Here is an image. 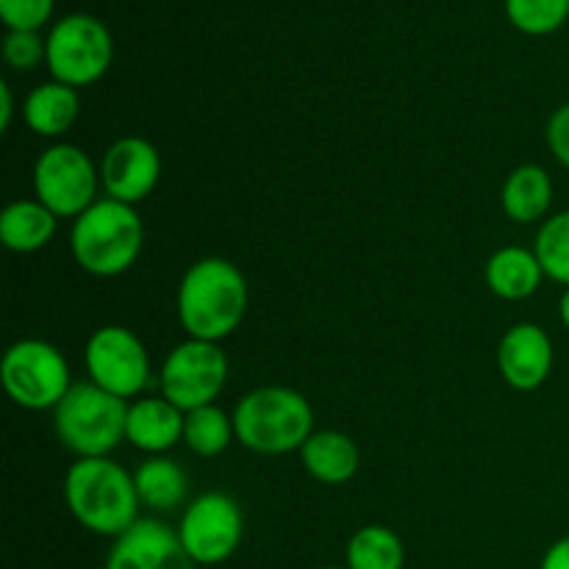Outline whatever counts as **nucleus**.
Listing matches in <instances>:
<instances>
[{"mask_svg":"<svg viewBox=\"0 0 569 569\" xmlns=\"http://www.w3.org/2000/svg\"><path fill=\"white\" fill-rule=\"evenodd\" d=\"M248 315V278L233 261L209 256L183 272L178 320L189 339L217 342L231 337Z\"/></svg>","mask_w":569,"mask_h":569,"instance_id":"obj_1","label":"nucleus"},{"mask_svg":"<svg viewBox=\"0 0 569 569\" xmlns=\"http://www.w3.org/2000/svg\"><path fill=\"white\" fill-rule=\"evenodd\" d=\"M64 500L87 531L111 539L137 526L142 509L133 476L109 456L78 459L64 476Z\"/></svg>","mask_w":569,"mask_h":569,"instance_id":"obj_2","label":"nucleus"},{"mask_svg":"<svg viewBox=\"0 0 569 569\" xmlns=\"http://www.w3.org/2000/svg\"><path fill=\"white\" fill-rule=\"evenodd\" d=\"M233 431L239 445L253 453H300L315 433V409L298 389L259 387L233 409Z\"/></svg>","mask_w":569,"mask_h":569,"instance_id":"obj_3","label":"nucleus"},{"mask_svg":"<svg viewBox=\"0 0 569 569\" xmlns=\"http://www.w3.org/2000/svg\"><path fill=\"white\" fill-rule=\"evenodd\" d=\"M144 244V228L137 209L120 200L100 198L89 206L70 231V248L78 267L89 276L117 278L137 264Z\"/></svg>","mask_w":569,"mask_h":569,"instance_id":"obj_4","label":"nucleus"},{"mask_svg":"<svg viewBox=\"0 0 569 569\" xmlns=\"http://www.w3.org/2000/svg\"><path fill=\"white\" fill-rule=\"evenodd\" d=\"M128 400L106 392L98 383H72L53 409V428L61 448L78 459H106L126 442Z\"/></svg>","mask_w":569,"mask_h":569,"instance_id":"obj_5","label":"nucleus"},{"mask_svg":"<svg viewBox=\"0 0 569 569\" xmlns=\"http://www.w3.org/2000/svg\"><path fill=\"white\" fill-rule=\"evenodd\" d=\"M44 39H48L44 64H48L50 76L53 81L67 83L72 89L98 83L114 61L111 31L106 28V22L92 14H83V11L61 17Z\"/></svg>","mask_w":569,"mask_h":569,"instance_id":"obj_6","label":"nucleus"},{"mask_svg":"<svg viewBox=\"0 0 569 569\" xmlns=\"http://www.w3.org/2000/svg\"><path fill=\"white\" fill-rule=\"evenodd\" d=\"M0 381L11 403L28 411L56 409L72 387L70 365L61 350L42 339L9 345L0 361Z\"/></svg>","mask_w":569,"mask_h":569,"instance_id":"obj_7","label":"nucleus"},{"mask_svg":"<svg viewBox=\"0 0 569 569\" xmlns=\"http://www.w3.org/2000/svg\"><path fill=\"white\" fill-rule=\"evenodd\" d=\"M100 170L78 144H50L33 164V194L59 220H78L98 203Z\"/></svg>","mask_w":569,"mask_h":569,"instance_id":"obj_8","label":"nucleus"},{"mask_svg":"<svg viewBox=\"0 0 569 569\" xmlns=\"http://www.w3.org/2000/svg\"><path fill=\"white\" fill-rule=\"evenodd\" d=\"M228 383V356L217 342L187 339L167 353L159 372L161 398L189 415L217 403Z\"/></svg>","mask_w":569,"mask_h":569,"instance_id":"obj_9","label":"nucleus"},{"mask_svg":"<svg viewBox=\"0 0 569 569\" xmlns=\"http://www.w3.org/2000/svg\"><path fill=\"white\" fill-rule=\"evenodd\" d=\"M176 531L194 565L214 567L231 559L242 545L244 517L231 495L206 492L183 509Z\"/></svg>","mask_w":569,"mask_h":569,"instance_id":"obj_10","label":"nucleus"},{"mask_svg":"<svg viewBox=\"0 0 569 569\" xmlns=\"http://www.w3.org/2000/svg\"><path fill=\"white\" fill-rule=\"evenodd\" d=\"M89 381L117 398H139L150 383V356L142 339L126 326H103L83 350Z\"/></svg>","mask_w":569,"mask_h":569,"instance_id":"obj_11","label":"nucleus"},{"mask_svg":"<svg viewBox=\"0 0 569 569\" xmlns=\"http://www.w3.org/2000/svg\"><path fill=\"white\" fill-rule=\"evenodd\" d=\"M161 178V156L153 142L142 137H122L100 161V187L106 198L137 206L156 189Z\"/></svg>","mask_w":569,"mask_h":569,"instance_id":"obj_12","label":"nucleus"},{"mask_svg":"<svg viewBox=\"0 0 569 569\" xmlns=\"http://www.w3.org/2000/svg\"><path fill=\"white\" fill-rule=\"evenodd\" d=\"M176 528L161 520H139L114 539L106 569H194Z\"/></svg>","mask_w":569,"mask_h":569,"instance_id":"obj_13","label":"nucleus"},{"mask_svg":"<svg viewBox=\"0 0 569 569\" xmlns=\"http://www.w3.org/2000/svg\"><path fill=\"white\" fill-rule=\"evenodd\" d=\"M553 339L537 322H517L498 345V370L517 392H533L553 372Z\"/></svg>","mask_w":569,"mask_h":569,"instance_id":"obj_14","label":"nucleus"},{"mask_svg":"<svg viewBox=\"0 0 569 569\" xmlns=\"http://www.w3.org/2000/svg\"><path fill=\"white\" fill-rule=\"evenodd\" d=\"M183 415L167 398H139L128 403L126 442L150 456H164L183 442Z\"/></svg>","mask_w":569,"mask_h":569,"instance_id":"obj_15","label":"nucleus"},{"mask_svg":"<svg viewBox=\"0 0 569 569\" xmlns=\"http://www.w3.org/2000/svg\"><path fill=\"white\" fill-rule=\"evenodd\" d=\"M300 461L315 481L328 483V487H342L359 472L361 453L359 445L348 433L315 431L309 442L300 448Z\"/></svg>","mask_w":569,"mask_h":569,"instance_id":"obj_16","label":"nucleus"},{"mask_svg":"<svg viewBox=\"0 0 569 569\" xmlns=\"http://www.w3.org/2000/svg\"><path fill=\"white\" fill-rule=\"evenodd\" d=\"M78 111H81L78 89L61 81H48L28 92L22 103V120L37 137L56 139L76 126Z\"/></svg>","mask_w":569,"mask_h":569,"instance_id":"obj_17","label":"nucleus"},{"mask_svg":"<svg viewBox=\"0 0 569 569\" xmlns=\"http://www.w3.org/2000/svg\"><path fill=\"white\" fill-rule=\"evenodd\" d=\"M550 203H553V178L545 167L522 164L506 178L500 206L511 222L520 226L539 222L550 211Z\"/></svg>","mask_w":569,"mask_h":569,"instance_id":"obj_18","label":"nucleus"},{"mask_svg":"<svg viewBox=\"0 0 569 569\" xmlns=\"http://www.w3.org/2000/svg\"><path fill=\"white\" fill-rule=\"evenodd\" d=\"M487 287L503 300H528L542 287L545 270L537 253L528 248H500L487 261Z\"/></svg>","mask_w":569,"mask_h":569,"instance_id":"obj_19","label":"nucleus"},{"mask_svg":"<svg viewBox=\"0 0 569 569\" xmlns=\"http://www.w3.org/2000/svg\"><path fill=\"white\" fill-rule=\"evenodd\" d=\"M59 217L33 200H14L0 214V242L11 253H37L56 237Z\"/></svg>","mask_w":569,"mask_h":569,"instance_id":"obj_20","label":"nucleus"},{"mask_svg":"<svg viewBox=\"0 0 569 569\" xmlns=\"http://www.w3.org/2000/svg\"><path fill=\"white\" fill-rule=\"evenodd\" d=\"M139 503L153 511H172L187 500L189 478L178 461L167 456H150L133 472Z\"/></svg>","mask_w":569,"mask_h":569,"instance_id":"obj_21","label":"nucleus"},{"mask_svg":"<svg viewBox=\"0 0 569 569\" xmlns=\"http://www.w3.org/2000/svg\"><path fill=\"white\" fill-rule=\"evenodd\" d=\"M348 569H403L406 548L387 526H365L350 537L345 550Z\"/></svg>","mask_w":569,"mask_h":569,"instance_id":"obj_22","label":"nucleus"},{"mask_svg":"<svg viewBox=\"0 0 569 569\" xmlns=\"http://www.w3.org/2000/svg\"><path fill=\"white\" fill-rule=\"evenodd\" d=\"M231 439H237L233 417H228L217 403L189 411L183 420V445L200 459H214L226 453Z\"/></svg>","mask_w":569,"mask_h":569,"instance_id":"obj_23","label":"nucleus"},{"mask_svg":"<svg viewBox=\"0 0 569 569\" xmlns=\"http://www.w3.org/2000/svg\"><path fill=\"white\" fill-rule=\"evenodd\" d=\"M533 253L542 264L545 278L569 287V209L542 222L537 242H533Z\"/></svg>","mask_w":569,"mask_h":569,"instance_id":"obj_24","label":"nucleus"},{"mask_svg":"<svg viewBox=\"0 0 569 569\" xmlns=\"http://www.w3.org/2000/svg\"><path fill=\"white\" fill-rule=\"evenodd\" d=\"M506 17L528 37H548L569 20V0H506Z\"/></svg>","mask_w":569,"mask_h":569,"instance_id":"obj_25","label":"nucleus"},{"mask_svg":"<svg viewBox=\"0 0 569 569\" xmlns=\"http://www.w3.org/2000/svg\"><path fill=\"white\" fill-rule=\"evenodd\" d=\"M48 56V39L39 31H9L3 39V59L11 70H33Z\"/></svg>","mask_w":569,"mask_h":569,"instance_id":"obj_26","label":"nucleus"},{"mask_svg":"<svg viewBox=\"0 0 569 569\" xmlns=\"http://www.w3.org/2000/svg\"><path fill=\"white\" fill-rule=\"evenodd\" d=\"M56 0H0V20L9 31H39L53 17Z\"/></svg>","mask_w":569,"mask_h":569,"instance_id":"obj_27","label":"nucleus"},{"mask_svg":"<svg viewBox=\"0 0 569 569\" xmlns=\"http://www.w3.org/2000/svg\"><path fill=\"white\" fill-rule=\"evenodd\" d=\"M545 139H548V148L556 156V161L569 170V103L559 106L550 114L548 128H545Z\"/></svg>","mask_w":569,"mask_h":569,"instance_id":"obj_28","label":"nucleus"},{"mask_svg":"<svg viewBox=\"0 0 569 569\" xmlns=\"http://www.w3.org/2000/svg\"><path fill=\"white\" fill-rule=\"evenodd\" d=\"M539 569H569V537H561L559 542L550 545Z\"/></svg>","mask_w":569,"mask_h":569,"instance_id":"obj_29","label":"nucleus"},{"mask_svg":"<svg viewBox=\"0 0 569 569\" xmlns=\"http://www.w3.org/2000/svg\"><path fill=\"white\" fill-rule=\"evenodd\" d=\"M11 120H14V98H11V87L0 81V128L9 131Z\"/></svg>","mask_w":569,"mask_h":569,"instance_id":"obj_30","label":"nucleus"},{"mask_svg":"<svg viewBox=\"0 0 569 569\" xmlns=\"http://www.w3.org/2000/svg\"><path fill=\"white\" fill-rule=\"evenodd\" d=\"M559 317H561V322H565V328L569 331V287L565 289V295H561V300H559Z\"/></svg>","mask_w":569,"mask_h":569,"instance_id":"obj_31","label":"nucleus"},{"mask_svg":"<svg viewBox=\"0 0 569 569\" xmlns=\"http://www.w3.org/2000/svg\"><path fill=\"white\" fill-rule=\"evenodd\" d=\"M326 569H348V567H326Z\"/></svg>","mask_w":569,"mask_h":569,"instance_id":"obj_32","label":"nucleus"}]
</instances>
